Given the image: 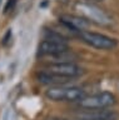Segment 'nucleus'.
I'll use <instances>...</instances> for the list:
<instances>
[{"label":"nucleus","mask_w":119,"mask_h":120,"mask_svg":"<svg viewBox=\"0 0 119 120\" xmlns=\"http://www.w3.org/2000/svg\"><path fill=\"white\" fill-rule=\"evenodd\" d=\"M46 98L53 101H79L85 98L84 89L78 86H50L46 90Z\"/></svg>","instance_id":"obj_1"},{"label":"nucleus","mask_w":119,"mask_h":120,"mask_svg":"<svg viewBox=\"0 0 119 120\" xmlns=\"http://www.w3.org/2000/svg\"><path fill=\"white\" fill-rule=\"evenodd\" d=\"M115 104V96L111 93L103 91L94 95H89L78 101V106L81 110H99L108 109Z\"/></svg>","instance_id":"obj_2"},{"label":"nucleus","mask_w":119,"mask_h":120,"mask_svg":"<svg viewBox=\"0 0 119 120\" xmlns=\"http://www.w3.org/2000/svg\"><path fill=\"white\" fill-rule=\"evenodd\" d=\"M77 10L79 11L80 16L84 18L89 22H95L98 25H110L111 19L105 11H103L93 3H78Z\"/></svg>","instance_id":"obj_3"},{"label":"nucleus","mask_w":119,"mask_h":120,"mask_svg":"<svg viewBox=\"0 0 119 120\" xmlns=\"http://www.w3.org/2000/svg\"><path fill=\"white\" fill-rule=\"evenodd\" d=\"M78 35H79V38L85 44L90 45V46L95 48V49H100V50H113L118 45V41L113 39V38L107 36L104 34L89 31V30L81 31Z\"/></svg>","instance_id":"obj_4"},{"label":"nucleus","mask_w":119,"mask_h":120,"mask_svg":"<svg viewBox=\"0 0 119 120\" xmlns=\"http://www.w3.org/2000/svg\"><path fill=\"white\" fill-rule=\"evenodd\" d=\"M44 70L49 71V73L57 74L59 76L66 78V79H74L78 78L80 75H83L84 70L83 68H80L79 65H77L73 61H65V63H53L50 65H48Z\"/></svg>","instance_id":"obj_5"},{"label":"nucleus","mask_w":119,"mask_h":120,"mask_svg":"<svg viewBox=\"0 0 119 120\" xmlns=\"http://www.w3.org/2000/svg\"><path fill=\"white\" fill-rule=\"evenodd\" d=\"M39 55L55 56L69 51V45L66 39H44L38 48Z\"/></svg>","instance_id":"obj_6"},{"label":"nucleus","mask_w":119,"mask_h":120,"mask_svg":"<svg viewBox=\"0 0 119 120\" xmlns=\"http://www.w3.org/2000/svg\"><path fill=\"white\" fill-rule=\"evenodd\" d=\"M77 120H118L119 114L115 110H107V109H99V110H81L75 114Z\"/></svg>","instance_id":"obj_7"},{"label":"nucleus","mask_w":119,"mask_h":120,"mask_svg":"<svg viewBox=\"0 0 119 120\" xmlns=\"http://www.w3.org/2000/svg\"><path fill=\"white\" fill-rule=\"evenodd\" d=\"M59 21L65 26L68 30H70L72 33L79 34L81 31L88 30L90 22L88 20H85L81 16H77V15H70V14H64L59 18Z\"/></svg>","instance_id":"obj_8"},{"label":"nucleus","mask_w":119,"mask_h":120,"mask_svg":"<svg viewBox=\"0 0 119 120\" xmlns=\"http://www.w3.org/2000/svg\"><path fill=\"white\" fill-rule=\"evenodd\" d=\"M38 80L44 85H51V86H59V85H65L68 81H70V79L59 76L57 74L49 73L46 70H43L38 74Z\"/></svg>","instance_id":"obj_9"},{"label":"nucleus","mask_w":119,"mask_h":120,"mask_svg":"<svg viewBox=\"0 0 119 120\" xmlns=\"http://www.w3.org/2000/svg\"><path fill=\"white\" fill-rule=\"evenodd\" d=\"M15 4H16V0H9V1L6 3V5H5L4 11H5V13H9L10 10H13V9H14Z\"/></svg>","instance_id":"obj_10"},{"label":"nucleus","mask_w":119,"mask_h":120,"mask_svg":"<svg viewBox=\"0 0 119 120\" xmlns=\"http://www.w3.org/2000/svg\"><path fill=\"white\" fill-rule=\"evenodd\" d=\"M48 120H68V119H64V118H49Z\"/></svg>","instance_id":"obj_11"},{"label":"nucleus","mask_w":119,"mask_h":120,"mask_svg":"<svg viewBox=\"0 0 119 120\" xmlns=\"http://www.w3.org/2000/svg\"><path fill=\"white\" fill-rule=\"evenodd\" d=\"M90 1H102V0H90Z\"/></svg>","instance_id":"obj_12"}]
</instances>
